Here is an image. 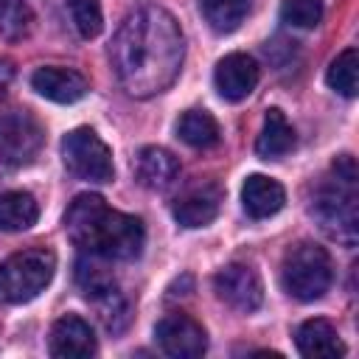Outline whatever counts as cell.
Segmentation results:
<instances>
[{
	"label": "cell",
	"instance_id": "cell-1",
	"mask_svg": "<svg viewBox=\"0 0 359 359\" xmlns=\"http://www.w3.org/2000/svg\"><path fill=\"white\" fill-rule=\"evenodd\" d=\"M185 42L180 22L160 6L132 11L109 45V59L121 87L135 98L163 93L180 73Z\"/></svg>",
	"mask_w": 359,
	"mask_h": 359
},
{
	"label": "cell",
	"instance_id": "cell-2",
	"mask_svg": "<svg viewBox=\"0 0 359 359\" xmlns=\"http://www.w3.org/2000/svg\"><path fill=\"white\" fill-rule=\"evenodd\" d=\"M65 230L70 241L90 255L132 261L140 255L146 230L137 216L112 210L98 194H79L65 210Z\"/></svg>",
	"mask_w": 359,
	"mask_h": 359
},
{
	"label": "cell",
	"instance_id": "cell-3",
	"mask_svg": "<svg viewBox=\"0 0 359 359\" xmlns=\"http://www.w3.org/2000/svg\"><path fill=\"white\" fill-rule=\"evenodd\" d=\"M311 213L317 216L320 227L342 241V244H353L356 241V227H359V216H356V163L351 154H339L331 165V177L317 188Z\"/></svg>",
	"mask_w": 359,
	"mask_h": 359
},
{
	"label": "cell",
	"instance_id": "cell-4",
	"mask_svg": "<svg viewBox=\"0 0 359 359\" xmlns=\"http://www.w3.org/2000/svg\"><path fill=\"white\" fill-rule=\"evenodd\" d=\"M280 278H283V289L294 300H303V303L320 300L334 280L331 255L325 252V247L314 241H297L283 255Z\"/></svg>",
	"mask_w": 359,
	"mask_h": 359
},
{
	"label": "cell",
	"instance_id": "cell-5",
	"mask_svg": "<svg viewBox=\"0 0 359 359\" xmlns=\"http://www.w3.org/2000/svg\"><path fill=\"white\" fill-rule=\"evenodd\" d=\"M56 255L45 247H31L8 255L0 264V303L17 306L34 300L53 278Z\"/></svg>",
	"mask_w": 359,
	"mask_h": 359
},
{
	"label": "cell",
	"instance_id": "cell-6",
	"mask_svg": "<svg viewBox=\"0 0 359 359\" xmlns=\"http://www.w3.org/2000/svg\"><path fill=\"white\" fill-rule=\"evenodd\" d=\"M62 160L79 180L87 182H109L115 177L112 151L90 126H79L65 135Z\"/></svg>",
	"mask_w": 359,
	"mask_h": 359
},
{
	"label": "cell",
	"instance_id": "cell-7",
	"mask_svg": "<svg viewBox=\"0 0 359 359\" xmlns=\"http://www.w3.org/2000/svg\"><path fill=\"white\" fill-rule=\"evenodd\" d=\"M45 132L31 112L8 109L0 115V160L11 168L31 165L42 151Z\"/></svg>",
	"mask_w": 359,
	"mask_h": 359
},
{
	"label": "cell",
	"instance_id": "cell-8",
	"mask_svg": "<svg viewBox=\"0 0 359 359\" xmlns=\"http://www.w3.org/2000/svg\"><path fill=\"white\" fill-rule=\"evenodd\" d=\"M213 289L216 294L236 311H255L261 303H264V286H261V278L252 266L247 264H227L224 269L216 272L213 278Z\"/></svg>",
	"mask_w": 359,
	"mask_h": 359
},
{
	"label": "cell",
	"instance_id": "cell-9",
	"mask_svg": "<svg viewBox=\"0 0 359 359\" xmlns=\"http://www.w3.org/2000/svg\"><path fill=\"white\" fill-rule=\"evenodd\" d=\"M157 345L174 359H196L208 348L205 328L188 314H165L154 328Z\"/></svg>",
	"mask_w": 359,
	"mask_h": 359
},
{
	"label": "cell",
	"instance_id": "cell-10",
	"mask_svg": "<svg viewBox=\"0 0 359 359\" xmlns=\"http://www.w3.org/2000/svg\"><path fill=\"white\" fill-rule=\"evenodd\" d=\"M48 351L56 359H84L95 353V334L90 323H84L76 314H65L53 323Z\"/></svg>",
	"mask_w": 359,
	"mask_h": 359
},
{
	"label": "cell",
	"instance_id": "cell-11",
	"mask_svg": "<svg viewBox=\"0 0 359 359\" xmlns=\"http://www.w3.org/2000/svg\"><path fill=\"white\" fill-rule=\"evenodd\" d=\"M213 81H216V90L222 98L241 101L258 84V62L247 53H227L224 59H219Z\"/></svg>",
	"mask_w": 359,
	"mask_h": 359
},
{
	"label": "cell",
	"instance_id": "cell-12",
	"mask_svg": "<svg viewBox=\"0 0 359 359\" xmlns=\"http://www.w3.org/2000/svg\"><path fill=\"white\" fill-rule=\"evenodd\" d=\"M31 87L48 98V101H56V104H76L87 95L90 84L87 79L79 73V70H70V67H56V65H48V67H36L34 76H31Z\"/></svg>",
	"mask_w": 359,
	"mask_h": 359
},
{
	"label": "cell",
	"instance_id": "cell-13",
	"mask_svg": "<svg viewBox=\"0 0 359 359\" xmlns=\"http://www.w3.org/2000/svg\"><path fill=\"white\" fill-rule=\"evenodd\" d=\"M222 208V188L216 182H202L188 188L174 202V219L182 227H205L219 216Z\"/></svg>",
	"mask_w": 359,
	"mask_h": 359
},
{
	"label": "cell",
	"instance_id": "cell-14",
	"mask_svg": "<svg viewBox=\"0 0 359 359\" xmlns=\"http://www.w3.org/2000/svg\"><path fill=\"white\" fill-rule=\"evenodd\" d=\"M180 177V160L160 146H143L135 157V180L149 191H165Z\"/></svg>",
	"mask_w": 359,
	"mask_h": 359
},
{
	"label": "cell",
	"instance_id": "cell-15",
	"mask_svg": "<svg viewBox=\"0 0 359 359\" xmlns=\"http://www.w3.org/2000/svg\"><path fill=\"white\" fill-rule=\"evenodd\" d=\"M286 202V191L278 180L264 177V174H250L241 188V205L247 216L252 219H269L275 216Z\"/></svg>",
	"mask_w": 359,
	"mask_h": 359
},
{
	"label": "cell",
	"instance_id": "cell-16",
	"mask_svg": "<svg viewBox=\"0 0 359 359\" xmlns=\"http://www.w3.org/2000/svg\"><path fill=\"white\" fill-rule=\"evenodd\" d=\"M294 342H297V351L309 359H337V356L345 353V345H342L337 328L323 317L306 320L297 328Z\"/></svg>",
	"mask_w": 359,
	"mask_h": 359
},
{
	"label": "cell",
	"instance_id": "cell-17",
	"mask_svg": "<svg viewBox=\"0 0 359 359\" xmlns=\"http://www.w3.org/2000/svg\"><path fill=\"white\" fill-rule=\"evenodd\" d=\"M292 146H294V129H292V123L286 121V115H283L278 107L266 109L261 135H258V140H255V151H258L264 160H278V157L289 154Z\"/></svg>",
	"mask_w": 359,
	"mask_h": 359
},
{
	"label": "cell",
	"instance_id": "cell-18",
	"mask_svg": "<svg viewBox=\"0 0 359 359\" xmlns=\"http://www.w3.org/2000/svg\"><path fill=\"white\" fill-rule=\"evenodd\" d=\"M39 216V205L28 191H3L0 194V230L20 233L28 230Z\"/></svg>",
	"mask_w": 359,
	"mask_h": 359
},
{
	"label": "cell",
	"instance_id": "cell-19",
	"mask_svg": "<svg viewBox=\"0 0 359 359\" xmlns=\"http://www.w3.org/2000/svg\"><path fill=\"white\" fill-rule=\"evenodd\" d=\"M177 135L182 143H188L191 149H210L219 143V123L210 112L205 109H188L180 115L177 121Z\"/></svg>",
	"mask_w": 359,
	"mask_h": 359
},
{
	"label": "cell",
	"instance_id": "cell-20",
	"mask_svg": "<svg viewBox=\"0 0 359 359\" xmlns=\"http://www.w3.org/2000/svg\"><path fill=\"white\" fill-rule=\"evenodd\" d=\"M76 283L79 289L84 292L87 300H95L107 292L115 289V275L104 266V258L101 255H90L84 252L79 261H76Z\"/></svg>",
	"mask_w": 359,
	"mask_h": 359
},
{
	"label": "cell",
	"instance_id": "cell-21",
	"mask_svg": "<svg viewBox=\"0 0 359 359\" xmlns=\"http://www.w3.org/2000/svg\"><path fill=\"white\" fill-rule=\"evenodd\" d=\"M199 11L216 34H230L247 17L250 0H199Z\"/></svg>",
	"mask_w": 359,
	"mask_h": 359
},
{
	"label": "cell",
	"instance_id": "cell-22",
	"mask_svg": "<svg viewBox=\"0 0 359 359\" xmlns=\"http://www.w3.org/2000/svg\"><path fill=\"white\" fill-rule=\"evenodd\" d=\"M325 81H328L331 90H337L345 98L356 95V90H359V56H356V48H345L331 62V67L325 73Z\"/></svg>",
	"mask_w": 359,
	"mask_h": 359
},
{
	"label": "cell",
	"instance_id": "cell-23",
	"mask_svg": "<svg viewBox=\"0 0 359 359\" xmlns=\"http://www.w3.org/2000/svg\"><path fill=\"white\" fill-rule=\"evenodd\" d=\"M67 11H70V20H73L76 31L84 39H93V36L101 34V28H104L101 0H67Z\"/></svg>",
	"mask_w": 359,
	"mask_h": 359
},
{
	"label": "cell",
	"instance_id": "cell-24",
	"mask_svg": "<svg viewBox=\"0 0 359 359\" xmlns=\"http://www.w3.org/2000/svg\"><path fill=\"white\" fill-rule=\"evenodd\" d=\"M280 20L292 28H314L323 20V0H283Z\"/></svg>",
	"mask_w": 359,
	"mask_h": 359
},
{
	"label": "cell",
	"instance_id": "cell-25",
	"mask_svg": "<svg viewBox=\"0 0 359 359\" xmlns=\"http://www.w3.org/2000/svg\"><path fill=\"white\" fill-rule=\"evenodd\" d=\"M31 25V11L22 0H0V31L8 39L25 36Z\"/></svg>",
	"mask_w": 359,
	"mask_h": 359
},
{
	"label": "cell",
	"instance_id": "cell-26",
	"mask_svg": "<svg viewBox=\"0 0 359 359\" xmlns=\"http://www.w3.org/2000/svg\"><path fill=\"white\" fill-rule=\"evenodd\" d=\"M93 303L98 306V317H101V323H104L109 331H121L123 323L129 320V314H126V300L118 294V289H112V292L95 297Z\"/></svg>",
	"mask_w": 359,
	"mask_h": 359
}]
</instances>
